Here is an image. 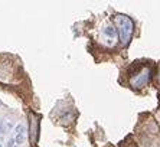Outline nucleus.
<instances>
[{"label":"nucleus","mask_w":160,"mask_h":147,"mask_svg":"<svg viewBox=\"0 0 160 147\" xmlns=\"http://www.w3.org/2000/svg\"><path fill=\"white\" fill-rule=\"evenodd\" d=\"M12 129V123L6 120H0V134H6Z\"/></svg>","instance_id":"obj_5"},{"label":"nucleus","mask_w":160,"mask_h":147,"mask_svg":"<svg viewBox=\"0 0 160 147\" xmlns=\"http://www.w3.org/2000/svg\"><path fill=\"white\" fill-rule=\"evenodd\" d=\"M102 38L105 39L107 46H114L116 45V39H117V32L114 29V26L108 23L107 26H104L102 29Z\"/></svg>","instance_id":"obj_3"},{"label":"nucleus","mask_w":160,"mask_h":147,"mask_svg":"<svg viewBox=\"0 0 160 147\" xmlns=\"http://www.w3.org/2000/svg\"><path fill=\"white\" fill-rule=\"evenodd\" d=\"M13 144H16L15 137H13V139H9V141H8V144H6V147H13Z\"/></svg>","instance_id":"obj_7"},{"label":"nucleus","mask_w":160,"mask_h":147,"mask_svg":"<svg viewBox=\"0 0 160 147\" xmlns=\"http://www.w3.org/2000/svg\"><path fill=\"white\" fill-rule=\"evenodd\" d=\"M117 23V28H118V35H120V41H121V45L126 46L131 39V35H133V29H134V25H133V20H131L128 16H124V15H117L114 18Z\"/></svg>","instance_id":"obj_1"},{"label":"nucleus","mask_w":160,"mask_h":147,"mask_svg":"<svg viewBox=\"0 0 160 147\" xmlns=\"http://www.w3.org/2000/svg\"><path fill=\"white\" fill-rule=\"evenodd\" d=\"M25 137H26V130H25V127H23L22 124L16 125V129H15V141H16V144H22L23 141H25Z\"/></svg>","instance_id":"obj_4"},{"label":"nucleus","mask_w":160,"mask_h":147,"mask_svg":"<svg viewBox=\"0 0 160 147\" xmlns=\"http://www.w3.org/2000/svg\"><path fill=\"white\" fill-rule=\"evenodd\" d=\"M0 105H2V101H0Z\"/></svg>","instance_id":"obj_9"},{"label":"nucleus","mask_w":160,"mask_h":147,"mask_svg":"<svg viewBox=\"0 0 160 147\" xmlns=\"http://www.w3.org/2000/svg\"><path fill=\"white\" fill-rule=\"evenodd\" d=\"M150 75H152V69H150L149 66L142 68V71H138L134 77H131V79H130L131 87L136 89H140L143 87H146L147 82L150 81Z\"/></svg>","instance_id":"obj_2"},{"label":"nucleus","mask_w":160,"mask_h":147,"mask_svg":"<svg viewBox=\"0 0 160 147\" xmlns=\"http://www.w3.org/2000/svg\"><path fill=\"white\" fill-rule=\"evenodd\" d=\"M30 137H32V143L36 140V121H35L33 115H32V127H30Z\"/></svg>","instance_id":"obj_6"},{"label":"nucleus","mask_w":160,"mask_h":147,"mask_svg":"<svg viewBox=\"0 0 160 147\" xmlns=\"http://www.w3.org/2000/svg\"><path fill=\"white\" fill-rule=\"evenodd\" d=\"M0 147H2V144H0Z\"/></svg>","instance_id":"obj_10"},{"label":"nucleus","mask_w":160,"mask_h":147,"mask_svg":"<svg viewBox=\"0 0 160 147\" xmlns=\"http://www.w3.org/2000/svg\"><path fill=\"white\" fill-rule=\"evenodd\" d=\"M159 82H160V72H159Z\"/></svg>","instance_id":"obj_8"}]
</instances>
